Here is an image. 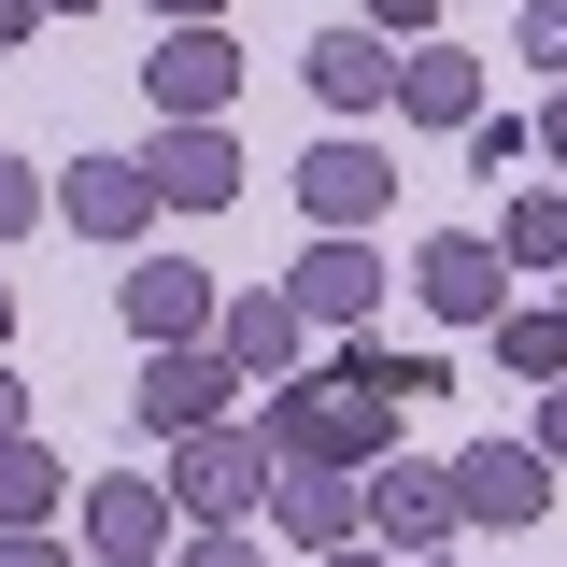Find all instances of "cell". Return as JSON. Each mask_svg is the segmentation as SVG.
Wrapping results in <instances>:
<instances>
[{
	"instance_id": "obj_1",
	"label": "cell",
	"mask_w": 567,
	"mask_h": 567,
	"mask_svg": "<svg viewBox=\"0 0 567 567\" xmlns=\"http://www.w3.org/2000/svg\"><path fill=\"white\" fill-rule=\"evenodd\" d=\"M256 440H270V468L298 454V468H354V483H369V468L398 454V412H383V398H354L341 369H327V383H270Z\"/></svg>"
},
{
	"instance_id": "obj_2",
	"label": "cell",
	"mask_w": 567,
	"mask_h": 567,
	"mask_svg": "<svg viewBox=\"0 0 567 567\" xmlns=\"http://www.w3.org/2000/svg\"><path fill=\"white\" fill-rule=\"evenodd\" d=\"M256 496H270V440H256V425H199V440H171V511L241 525Z\"/></svg>"
},
{
	"instance_id": "obj_3",
	"label": "cell",
	"mask_w": 567,
	"mask_h": 567,
	"mask_svg": "<svg viewBox=\"0 0 567 567\" xmlns=\"http://www.w3.org/2000/svg\"><path fill=\"white\" fill-rule=\"evenodd\" d=\"M227 85H241V43H227V29H156V58H142L156 128H213V114H227Z\"/></svg>"
},
{
	"instance_id": "obj_4",
	"label": "cell",
	"mask_w": 567,
	"mask_h": 567,
	"mask_svg": "<svg viewBox=\"0 0 567 567\" xmlns=\"http://www.w3.org/2000/svg\"><path fill=\"white\" fill-rule=\"evenodd\" d=\"M256 511L284 525V554H354V539H369V483H354V468H298V454H284Z\"/></svg>"
},
{
	"instance_id": "obj_5",
	"label": "cell",
	"mask_w": 567,
	"mask_h": 567,
	"mask_svg": "<svg viewBox=\"0 0 567 567\" xmlns=\"http://www.w3.org/2000/svg\"><path fill=\"white\" fill-rule=\"evenodd\" d=\"M369 539H383V554H412V567H440V554H454V468L383 454V468H369Z\"/></svg>"
},
{
	"instance_id": "obj_6",
	"label": "cell",
	"mask_w": 567,
	"mask_h": 567,
	"mask_svg": "<svg viewBox=\"0 0 567 567\" xmlns=\"http://www.w3.org/2000/svg\"><path fill=\"white\" fill-rule=\"evenodd\" d=\"M412 298L440 312V327H496V312H511V256H496L483 227H440V241L412 256Z\"/></svg>"
},
{
	"instance_id": "obj_7",
	"label": "cell",
	"mask_w": 567,
	"mask_h": 567,
	"mask_svg": "<svg viewBox=\"0 0 567 567\" xmlns=\"http://www.w3.org/2000/svg\"><path fill=\"white\" fill-rule=\"evenodd\" d=\"M227 398H241V369L213 341H171V354H142V398L128 412L156 425V440H199V425H227Z\"/></svg>"
},
{
	"instance_id": "obj_8",
	"label": "cell",
	"mask_w": 567,
	"mask_h": 567,
	"mask_svg": "<svg viewBox=\"0 0 567 567\" xmlns=\"http://www.w3.org/2000/svg\"><path fill=\"white\" fill-rule=\"evenodd\" d=\"M383 199H398V171H383V142H312V156H298V213H312L327 241H354V227H369Z\"/></svg>"
},
{
	"instance_id": "obj_9",
	"label": "cell",
	"mask_w": 567,
	"mask_h": 567,
	"mask_svg": "<svg viewBox=\"0 0 567 567\" xmlns=\"http://www.w3.org/2000/svg\"><path fill=\"white\" fill-rule=\"evenodd\" d=\"M539 511H554V468L525 440H468L454 454V525H539Z\"/></svg>"
},
{
	"instance_id": "obj_10",
	"label": "cell",
	"mask_w": 567,
	"mask_h": 567,
	"mask_svg": "<svg viewBox=\"0 0 567 567\" xmlns=\"http://www.w3.org/2000/svg\"><path fill=\"white\" fill-rule=\"evenodd\" d=\"M284 298H298V327H369V312H383V256H369V241H312V256H298V270H284Z\"/></svg>"
},
{
	"instance_id": "obj_11",
	"label": "cell",
	"mask_w": 567,
	"mask_h": 567,
	"mask_svg": "<svg viewBox=\"0 0 567 567\" xmlns=\"http://www.w3.org/2000/svg\"><path fill=\"white\" fill-rule=\"evenodd\" d=\"M213 354H227L241 383H298L312 327H298V298H284V284H256V298H227V312H213Z\"/></svg>"
},
{
	"instance_id": "obj_12",
	"label": "cell",
	"mask_w": 567,
	"mask_h": 567,
	"mask_svg": "<svg viewBox=\"0 0 567 567\" xmlns=\"http://www.w3.org/2000/svg\"><path fill=\"white\" fill-rule=\"evenodd\" d=\"M142 185H156L171 213H227V199H241V142H227V128H156V142H142Z\"/></svg>"
},
{
	"instance_id": "obj_13",
	"label": "cell",
	"mask_w": 567,
	"mask_h": 567,
	"mask_svg": "<svg viewBox=\"0 0 567 567\" xmlns=\"http://www.w3.org/2000/svg\"><path fill=\"white\" fill-rule=\"evenodd\" d=\"M114 312L171 354V341H213V312H227V298H213V270H185V256H142V270L114 284Z\"/></svg>"
},
{
	"instance_id": "obj_14",
	"label": "cell",
	"mask_w": 567,
	"mask_h": 567,
	"mask_svg": "<svg viewBox=\"0 0 567 567\" xmlns=\"http://www.w3.org/2000/svg\"><path fill=\"white\" fill-rule=\"evenodd\" d=\"M71 511H85V554H100V567H156V554H171V496L142 483V468H114V483H85Z\"/></svg>"
},
{
	"instance_id": "obj_15",
	"label": "cell",
	"mask_w": 567,
	"mask_h": 567,
	"mask_svg": "<svg viewBox=\"0 0 567 567\" xmlns=\"http://www.w3.org/2000/svg\"><path fill=\"white\" fill-rule=\"evenodd\" d=\"M312 100H327V114H383V100H398V43H383V29H312Z\"/></svg>"
},
{
	"instance_id": "obj_16",
	"label": "cell",
	"mask_w": 567,
	"mask_h": 567,
	"mask_svg": "<svg viewBox=\"0 0 567 567\" xmlns=\"http://www.w3.org/2000/svg\"><path fill=\"white\" fill-rule=\"evenodd\" d=\"M58 213L85 227V241H142L156 185H142V156H71V171H58Z\"/></svg>"
},
{
	"instance_id": "obj_17",
	"label": "cell",
	"mask_w": 567,
	"mask_h": 567,
	"mask_svg": "<svg viewBox=\"0 0 567 567\" xmlns=\"http://www.w3.org/2000/svg\"><path fill=\"white\" fill-rule=\"evenodd\" d=\"M398 114H412V128H483V71L454 58V43H412V58H398Z\"/></svg>"
},
{
	"instance_id": "obj_18",
	"label": "cell",
	"mask_w": 567,
	"mask_h": 567,
	"mask_svg": "<svg viewBox=\"0 0 567 567\" xmlns=\"http://www.w3.org/2000/svg\"><path fill=\"white\" fill-rule=\"evenodd\" d=\"M29 525H58V454L43 440H0V539H29Z\"/></svg>"
},
{
	"instance_id": "obj_19",
	"label": "cell",
	"mask_w": 567,
	"mask_h": 567,
	"mask_svg": "<svg viewBox=\"0 0 567 567\" xmlns=\"http://www.w3.org/2000/svg\"><path fill=\"white\" fill-rule=\"evenodd\" d=\"M496 354H511L525 383H567V298H525V312H496Z\"/></svg>"
},
{
	"instance_id": "obj_20",
	"label": "cell",
	"mask_w": 567,
	"mask_h": 567,
	"mask_svg": "<svg viewBox=\"0 0 567 567\" xmlns=\"http://www.w3.org/2000/svg\"><path fill=\"white\" fill-rule=\"evenodd\" d=\"M496 256H511V270H567V199H554V185H525V199H511Z\"/></svg>"
},
{
	"instance_id": "obj_21",
	"label": "cell",
	"mask_w": 567,
	"mask_h": 567,
	"mask_svg": "<svg viewBox=\"0 0 567 567\" xmlns=\"http://www.w3.org/2000/svg\"><path fill=\"white\" fill-rule=\"evenodd\" d=\"M468 156H483L496 185H511V171H525V156H539V128H525V114H483V128H468Z\"/></svg>"
},
{
	"instance_id": "obj_22",
	"label": "cell",
	"mask_w": 567,
	"mask_h": 567,
	"mask_svg": "<svg viewBox=\"0 0 567 567\" xmlns=\"http://www.w3.org/2000/svg\"><path fill=\"white\" fill-rule=\"evenodd\" d=\"M354 29H383V43H440V0H354Z\"/></svg>"
},
{
	"instance_id": "obj_23",
	"label": "cell",
	"mask_w": 567,
	"mask_h": 567,
	"mask_svg": "<svg viewBox=\"0 0 567 567\" xmlns=\"http://www.w3.org/2000/svg\"><path fill=\"white\" fill-rule=\"evenodd\" d=\"M14 227H43V171H29V156H0V241H14Z\"/></svg>"
},
{
	"instance_id": "obj_24",
	"label": "cell",
	"mask_w": 567,
	"mask_h": 567,
	"mask_svg": "<svg viewBox=\"0 0 567 567\" xmlns=\"http://www.w3.org/2000/svg\"><path fill=\"white\" fill-rule=\"evenodd\" d=\"M185 567H270V554H256V525H199V539H185Z\"/></svg>"
},
{
	"instance_id": "obj_25",
	"label": "cell",
	"mask_w": 567,
	"mask_h": 567,
	"mask_svg": "<svg viewBox=\"0 0 567 567\" xmlns=\"http://www.w3.org/2000/svg\"><path fill=\"white\" fill-rule=\"evenodd\" d=\"M525 58H539V71L567 85V0H539V14H525Z\"/></svg>"
},
{
	"instance_id": "obj_26",
	"label": "cell",
	"mask_w": 567,
	"mask_h": 567,
	"mask_svg": "<svg viewBox=\"0 0 567 567\" xmlns=\"http://www.w3.org/2000/svg\"><path fill=\"white\" fill-rule=\"evenodd\" d=\"M525 454H539V468H567V383L539 398V440H525Z\"/></svg>"
},
{
	"instance_id": "obj_27",
	"label": "cell",
	"mask_w": 567,
	"mask_h": 567,
	"mask_svg": "<svg viewBox=\"0 0 567 567\" xmlns=\"http://www.w3.org/2000/svg\"><path fill=\"white\" fill-rule=\"evenodd\" d=\"M156 29H227V0H156Z\"/></svg>"
},
{
	"instance_id": "obj_28",
	"label": "cell",
	"mask_w": 567,
	"mask_h": 567,
	"mask_svg": "<svg viewBox=\"0 0 567 567\" xmlns=\"http://www.w3.org/2000/svg\"><path fill=\"white\" fill-rule=\"evenodd\" d=\"M0 567H71V554L43 539V525H29V539H0Z\"/></svg>"
},
{
	"instance_id": "obj_29",
	"label": "cell",
	"mask_w": 567,
	"mask_h": 567,
	"mask_svg": "<svg viewBox=\"0 0 567 567\" xmlns=\"http://www.w3.org/2000/svg\"><path fill=\"white\" fill-rule=\"evenodd\" d=\"M0 440H29V383L14 369H0Z\"/></svg>"
},
{
	"instance_id": "obj_30",
	"label": "cell",
	"mask_w": 567,
	"mask_h": 567,
	"mask_svg": "<svg viewBox=\"0 0 567 567\" xmlns=\"http://www.w3.org/2000/svg\"><path fill=\"white\" fill-rule=\"evenodd\" d=\"M29 29H43V0H0V43H29Z\"/></svg>"
},
{
	"instance_id": "obj_31",
	"label": "cell",
	"mask_w": 567,
	"mask_h": 567,
	"mask_svg": "<svg viewBox=\"0 0 567 567\" xmlns=\"http://www.w3.org/2000/svg\"><path fill=\"white\" fill-rule=\"evenodd\" d=\"M539 156H567V85H554V114H539Z\"/></svg>"
},
{
	"instance_id": "obj_32",
	"label": "cell",
	"mask_w": 567,
	"mask_h": 567,
	"mask_svg": "<svg viewBox=\"0 0 567 567\" xmlns=\"http://www.w3.org/2000/svg\"><path fill=\"white\" fill-rule=\"evenodd\" d=\"M327 567H398V554H383V539H354V554H327Z\"/></svg>"
},
{
	"instance_id": "obj_33",
	"label": "cell",
	"mask_w": 567,
	"mask_h": 567,
	"mask_svg": "<svg viewBox=\"0 0 567 567\" xmlns=\"http://www.w3.org/2000/svg\"><path fill=\"white\" fill-rule=\"evenodd\" d=\"M0 341H14V284H0Z\"/></svg>"
},
{
	"instance_id": "obj_34",
	"label": "cell",
	"mask_w": 567,
	"mask_h": 567,
	"mask_svg": "<svg viewBox=\"0 0 567 567\" xmlns=\"http://www.w3.org/2000/svg\"><path fill=\"white\" fill-rule=\"evenodd\" d=\"M43 14H100V0H43Z\"/></svg>"
},
{
	"instance_id": "obj_35",
	"label": "cell",
	"mask_w": 567,
	"mask_h": 567,
	"mask_svg": "<svg viewBox=\"0 0 567 567\" xmlns=\"http://www.w3.org/2000/svg\"><path fill=\"white\" fill-rule=\"evenodd\" d=\"M156 567H171V554H156Z\"/></svg>"
}]
</instances>
